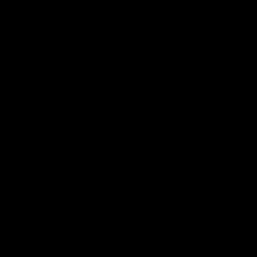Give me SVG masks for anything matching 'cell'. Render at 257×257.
I'll list each match as a JSON object with an SVG mask.
<instances>
[]
</instances>
